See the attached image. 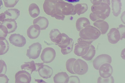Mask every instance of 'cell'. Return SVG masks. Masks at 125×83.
<instances>
[{
	"mask_svg": "<svg viewBox=\"0 0 125 83\" xmlns=\"http://www.w3.org/2000/svg\"><path fill=\"white\" fill-rule=\"evenodd\" d=\"M56 55L55 50L53 48L47 47L44 49L41 55V60L44 63H50L54 59Z\"/></svg>",
	"mask_w": 125,
	"mask_h": 83,
	"instance_id": "7a4b0ae2",
	"label": "cell"
},
{
	"mask_svg": "<svg viewBox=\"0 0 125 83\" xmlns=\"http://www.w3.org/2000/svg\"><path fill=\"white\" fill-rule=\"evenodd\" d=\"M120 19L122 22L125 24V11L122 13L120 17Z\"/></svg>",
	"mask_w": 125,
	"mask_h": 83,
	"instance_id": "1f68e13d",
	"label": "cell"
},
{
	"mask_svg": "<svg viewBox=\"0 0 125 83\" xmlns=\"http://www.w3.org/2000/svg\"><path fill=\"white\" fill-rule=\"evenodd\" d=\"M88 69L87 64L82 59H78L75 61L73 70L76 74L79 75L84 74L87 72Z\"/></svg>",
	"mask_w": 125,
	"mask_h": 83,
	"instance_id": "3957f363",
	"label": "cell"
},
{
	"mask_svg": "<svg viewBox=\"0 0 125 83\" xmlns=\"http://www.w3.org/2000/svg\"><path fill=\"white\" fill-rule=\"evenodd\" d=\"M0 74H6L7 67L5 63L3 60H0Z\"/></svg>",
	"mask_w": 125,
	"mask_h": 83,
	"instance_id": "83f0119b",
	"label": "cell"
},
{
	"mask_svg": "<svg viewBox=\"0 0 125 83\" xmlns=\"http://www.w3.org/2000/svg\"><path fill=\"white\" fill-rule=\"evenodd\" d=\"M52 0H45L43 4V8L45 13L50 15L52 8Z\"/></svg>",
	"mask_w": 125,
	"mask_h": 83,
	"instance_id": "44dd1931",
	"label": "cell"
},
{
	"mask_svg": "<svg viewBox=\"0 0 125 83\" xmlns=\"http://www.w3.org/2000/svg\"><path fill=\"white\" fill-rule=\"evenodd\" d=\"M53 79L55 83H67L69 82V77L66 72H61L56 74Z\"/></svg>",
	"mask_w": 125,
	"mask_h": 83,
	"instance_id": "4fadbf2b",
	"label": "cell"
},
{
	"mask_svg": "<svg viewBox=\"0 0 125 83\" xmlns=\"http://www.w3.org/2000/svg\"><path fill=\"white\" fill-rule=\"evenodd\" d=\"M31 74L25 70L20 71L15 75V83H29L31 81Z\"/></svg>",
	"mask_w": 125,
	"mask_h": 83,
	"instance_id": "8992f818",
	"label": "cell"
},
{
	"mask_svg": "<svg viewBox=\"0 0 125 83\" xmlns=\"http://www.w3.org/2000/svg\"><path fill=\"white\" fill-rule=\"evenodd\" d=\"M56 29H53L51 30L50 34V37L51 40L54 42H57V39L56 37L58 32Z\"/></svg>",
	"mask_w": 125,
	"mask_h": 83,
	"instance_id": "484cf974",
	"label": "cell"
},
{
	"mask_svg": "<svg viewBox=\"0 0 125 83\" xmlns=\"http://www.w3.org/2000/svg\"><path fill=\"white\" fill-rule=\"evenodd\" d=\"M42 48L41 44L38 42L34 43L29 47L26 55L30 59L37 58L40 55Z\"/></svg>",
	"mask_w": 125,
	"mask_h": 83,
	"instance_id": "6da1fadb",
	"label": "cell"
},
{
	"mask_svg": "<svg viewBox=\"0 0 125 83\" xmlns=\"http://www.w3.org/2000/svg\"><path fill=\"white\" fill-rule=\"evenodd\" d=\"M0 37L5 38L8 34V31L7 27L5 26L0 24Z\"/></svg>",
	"mask_w": 125,
	"mask_h": 83,
	"instance_id": "cb8c5ba5",
	"label": "cell"
},
{
	"mask_svg": "<svg viewBox=\"0 0 125 83\" xmlns=\"http://www.w3.org/2000/svg\"><path fill=\"white\" fill-rule=\"evenodd\" d=\"M117 29L119 30L121 35L120 40L125 39V25L121 24L119 26Z\"/></svg>",
	"mask_w": 125,
	"mask_h": 83,
	"instance_id": "4316f807",
	"label": "cell"
},
{
	"mask_svg": "<svg viewBox=\"0 0 125 83\" xmlns=\"http://www.w3.org/2000/svg\"><path fill=\"white\" fill-rule=\"evenodd\" d=\"M89 48V45H77L75 46L74 52L76 55L82 56L86 54Z\"/></svg>",
	"mask_w": 125,
	"mask_h": 83,
	"instance_id": "5bb4252c",
	"label": "cell"
},
{
	"mask_svg": "<svg viewBox=\"0 0 125 83\" xmlns=\"http://www.w3.org/2000/svg\"><path fill=\"white\" fill-rule=\"evenodd\" d=\"M29 12L31 16L35 18L39 15L40 11L39 7L36 4L32 3L29 7Z\"/></svg>",
	"mask_w": 125,
	"mask_h": 83,
	"instance_id": "d6986e66",
	"label": "cell"
},
{
	"mask_svg": "<svg viewBox=\"0 0 125 83\" xmlns=\"http://www.w3.org/2000/svg\"><path fill=\"white\" fill-rule=\"evenodd\" d=\"M76 60L74 58H71L68 59L66 63V66L67 71L72 74H75L73 70V67L74 63Z\"/></svg>",
	"mask_w": 125,
	"mask_h": 83,
	"instance_id": "7402d4cb",
	"label": "cell"
},
{
	"mask_svg": "<svg viewBox=\"0 0 125 83\" xmlns=\"http://www.w3.org/2000/svg\"><path fill=\"white\" fill-rule=\"evenodd\" d=\"M33 24L39 25L40 27L41 30H42L45 29L47 28L49 24V22L46 18L40 16L34 19Z\"/></svg>",
	"mask_w": 125,
	"mask_h": 83,
	"instance_id": "9a60e30c",
	"label": "cell"
},
{
	"mask_svg": "<svg viewBox=\"0 0 125 83\" xmlns=\"http://www.w3.org/2000/svg\"><path fill=\"white\" fill-rule=\"evenodd\" d=\"M6 18V15L4 13L0 14V24L3 22Z\"/></svg>",
	"mask_w": 125,
	"mask_h": 83,
	"instance_id": "4dcf8cb0",
	"label": "cell"
},
{
	"mask_svg": "<svg viewBox=\"0 0 125 83\" xmlns=\"http://www.w3.org/2000/svg\"><path fill=\"white\" fill-rule=\"evenodd\" d=\"M38 71L40 77L44 79L50 78L53 73L52 67L47 65L43 64L39 67Z\"/></svg>",
	"mask_w": 125,
	"mask_h": 83,
	"instance_id": "ba28073f",
	"label": "cell"
},
{
	"mask_svg": "<svg viewBox=\"0 0 125 83\" xmlns=\"http://www.w3.org/2000/svg\"><path fill=\"white\" fill-rule=\"evenodd\" d=\"M114 80L113 77L111 76L109 78H104L101 77L98 79V83H114Z\"/></svg>",
	"mask_w": 125,
	"mask_h": 83,
	"instance_id": "d4e9b609",
	"label": "cell"
},
{
	"mask_svg": "<svg viewBox=\"0 0 125 83\" xmlns=\"http://www.w3.org/2000/svg\"><path fill=\"white\" fill-rule=\"evenodd\" d=\"M0 24L5 26L7 28L8 34L15 31L17 26L15 20L11 18H6L4 21Z\"/></svg>",
	"mask_w": 125,
	"mask_h": 83,
	"instance_id": "7c38bea8",
	"label": "cell"
},
{
	"mask_svg": "<svg viewBox=\"0 0 125 83\" xmlns=\"http://www.w3.org/2000/svg\"><path fill=\"white\" fill-rule=\"evenodd\" d=\"M112 13L115 17L118 16L120 13L122 3L121 0H112Z\"/></svg>",
	"mask_w": 125,
	"mask_h": 83,
	"instance_id": "2e32d148",
	"label": "cell"
},
{
	"mask_svg": "<svg viewBox=\"0 0 125 83\" xmlns=\"http://www.w3.org/2000/svg\"><path fill=\"white\" fill-rule=\"evenodd\" d=\"M9 79L5 74H0V83H8Z\"/></svg>",
	"mask_w": 125,
	"mask_h": 83,
	"instance_id": "f1b7e54d",
	"label": "cell"
},
{
	"mask_svg": "<svg viewBox=\"0 0 125 83\" xmlns=\"http://www.w3.org/2000/svg\"><path fill=\"white\" fill-rule=\"evenodd\" d=\"M96 52L95 47L92 45H91L90 49L86 54L82 56V57L86 61L91 60L94 56Z\"/></svg>",
	"mask_w": 125,
	"mask_h": 83,
	"instance_id": "ffe728a7",
	"label": "cell"
},
{
	"mask_svg": "<svg viewBox=\"0 0 125 83\" xmlns=\"http://www.w3.org/2000/svg\"><path fill=\"white\" fill-rule=\"evenodd\" d=\"M41 28L37 24L31 26L27 30V35L30 39H34L37 38L40 35Z\"/></svg>",
	"mask_w": 125,
	"mask_h": 83,
	"instance_id": "30bf717a",
	"label": "cell"
},
{
	"mask_svg": "<svg viewBox=\"0 0 125 83\" xmlns=\"http://www.w3.org/2000/svg\"><path fill=\"white\" fill-rule=\"evenodd\" d=\"M107 36L108 41L113 44L117 43L121 38V35L119 30L115 28L111 29L107 34Z\"/></svg>",
	"mask_w": 125,
	"mask_h": 83,
	"instance_id": "9c48e42d",
	"label": "cell"
},
{
	"mask_svg": "<svg viewBox=\"0 0 125 83\" xmlns=\"http://www.w3.org/2000/svg\"><path fill=\"white\" fill-rule=\"evenodd\" d=\"M9 48V43L5 38L0 37V55H3L7 53Z\"/></svg>",
	"mask_w": 125,
	"mask_h": 83,
	"instance_id": "ac0fdd59",
	"label": "cell"
},
{
	"mask_svg": "<svg viewBox=\"0 0 125 83\" xmlns=\"http://www.w3.org/2000/svg\"><path fill=\"white\" fill-rule=\"evenodd\" d=\"M112 58L109 55L106 54L100 55L96 57L94 60L93 63L94 68L99 70L100 66L103 64L107 63L111 64Z\"/></svg>",
	"mask_w": 125,
	"mask_h": 83,
	"instance_id": "277c9868",
	"label": "cell"
},
{
	"mask_svg": "<svg viewBox=\"0 0 125 83\" xmlns=\"http://www.w3.org/2000/svg\"><path fill=\"white\" fill-rule=\"evenodd\" d=\"M43 63H35L33 61L27 62H24V64L21 66V69H27L31 71L30 74L34 71H38L39 67L44 64Z\"/></svg>",
	"mask_w": 125,
	"mask_h": 83,
	"instance_id": "8fae6325",
	"label": "cell"
},
{
	"mask_svg": "<svg viewBox=\"0 0 125 83\" xmlns=\"http://www.w3.org/2000/svg\"><path fill=\"white\" fill-rule=\"evenodd\" d=\"M68 83H80V81L78 77L75 76H72L69 77V81Z\"/></svg>",
	"mask_w": 125,
	"mask_h": 83,
	"instance_id": "f546056e",
	"label": "cell"
},
{
	"mask_svg": "<svg viewBox=\"0 0 125 83\" xmlns=\"http://www.w3.org/2000/svg\"><path fill=\"white\" fill-rule=\"evenodd\" d=\"M100 76L104 78H108L111 76L113 69L112 66L108 63H105L102 65L99 68Z\"/></svg>",
	"mask_w": 125,
	"mask_h": 83,
	"instance_id": "52a82bcc",
	"label": "cell"
},
{
	"mask_svg": "<svg viewBox=\"0 0 125 83\" xmlns=\"http://www.w3.org/2000/svg\"><path fill=\"white\" fill-rule=\"evenodd\" d=\"M9 40L13 45L19 47L24 46L26 43L25 37L19 34H11L9 38Z\"/></svg>",
	"mask_w": 125,
	"mask_h": 83,
	"instance_id": "5b68a950",
	"label": "cell"
},
{
	"mask_svg": "<svg viewBox=\"0 0 125 83\" xmlns=\"http://www.w3.org/2000/svg\"><path fill=\"white\" fill-rule=\"evenodd\" d=\"M68 2L71 3L76 2H79L80 0H65Z\"/></svg>",
	"mask_w": 125,
	"mask_h": 83,
	"instance_id": "836d02e7",
	"label": "cell"
},
{
	"mask_svg": "<svg viewBox=\"0 0 125 83\" xmlns=\"http://www.w3.org/2000/svg\"><path fill=\"white\" fill-rule=\"evenodd\" d=\"M5 6L7 8H13L15 6L19 0H3Z\"/></svg>",
	"mask_w": 125,
	"mask_h": 83,
	"instance_id": "603a6c76",
	"label": "cell"
},
{
	"mask_svg": "<svg viewBox=\"0 0 125 83\" xmlns=\"http://www.w3.org/2000/svg\"><path fill=\"white\" fill-rule=\"evenodd\" d=\"M121 56L123 59L125 60V48L122 50Z\"/></svg>",
	"mask_w": 125,
	"mask_h": 83,
	"instance_id": "d6a6232c",
	"label": "cell"
},
{
	"mask_svg": "<svg viewBox=\"0 0 125 83\" xmlns=\"http://www.w3.org/2000/svg\"><path fill=\"white\" fill-rule=\"evenodd\" d=\"M20 12L17 9H11L6 10L4 13L6 15V18H11L15 20L20 15Z\"/></svg>",
	"mask_w": 125,
	"mask_h": 83,
	"instance_id": "e0dca14e",
	"label": "cell"
}]
</instances>
